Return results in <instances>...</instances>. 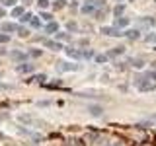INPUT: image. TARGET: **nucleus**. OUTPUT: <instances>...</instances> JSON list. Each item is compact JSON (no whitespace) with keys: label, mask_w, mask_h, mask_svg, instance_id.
Segmentation results:
<instances>
[{"label":"nucleus","mask_w":156,"mask_h":146,"mask_svg":"<svg viewBox=\"0 0 156 146\" xmlns=\"http://www.w3.org/2000/svg\"><path fill=\"white\" fill-rule=\"evenodd\" d=\"M58 72H68V70H78V64H70V62H58L57 64Z\"/></svg>","instance_id":"obj_1"},{"label":"nucleus","mask_w":156,"mask_h":146,"mask_svg":"<svg viewBox=\"0 0 156 146\" xmlns=\"http://www.w3.org/2000/svg\"><path fill=\"white\" fill-rule=\"evenodd\" d=\"M156 88V82H139V90L140 92H150V90H154Z\"/></svg>","instance_id":"obj_2"},{"label":"nucleus","mask_w":156,"mask_h":146,"mask_svg":"<svg viewBox=\"0 0 156 146\" xmlns=\"http://www.w3.org/2000/svg\"><path fill=\"white\" fill-rule=\"evenodd\" d=\"M18 72H33V64H27V62H22V64L16 66Z\"/></svg>","instance_id":"obj_3"},{"label":"nucleus","mask_w":156,"mask_h":146,"mask_svg":"<svg viewBox=\"0 0 156 146\" xmlns=\"http://www.w3.org/2000/svg\"><path fill=\"white\" fill-rule=\"evenodd\" d=\"M45 31H47V33H57V31H58V23H57V22L47 23V26H45Z\"/></svg>","instance_id":"obj_4"},{"label":"nucleus","mask_w":156,"mask_h":146,"mask_svg":"<svg viewBox=\"0 0 156 146\" xmlns=\"http://www.w3.org/2000/svg\"><path fill=\"white\" fill-rule=\"evenodd\" d=\"M0 29H2L4 33H10V31H16V23H2V26H0Z\"/></svg>","instance_id":"obj_5"},{"label":"nucleus","mask_w":156,"mask_h":146,"mask_svg":"<svg viewBox=\"0 0 156 146\" xmlns=\"http://www.w3.org/2000/svg\"><path fill=\"white\" fill-rule=\"evenodd\" d=\"M123 35L129 37V39H139V31H136V29H127Z\"/></svg>","instance_id":"obj_6"},{"label":"nucleus","mask_w":156,"mask_h":146,"mask_svg":"<svg viewBox=\"0 0 156 146\" xmlns=\"http://www.w3.org/2000/svg\"><path fill=\"white\" fill-rule=\"evenodd\" d=\"M101 33H105V35H121V33H117L115 27H101Z\"/></svg>","instance_id":"obj_7"},{"label":"nucleus","mask_w":156,"mask_h":146,"mask_svg":"<svg viewBox=\"0 0 156 146\" xmlns=\"http://www.w3.org/2000/svg\"><path fill=\"white\" fill-rule=\"evenodd\" d=\"M66 55H68V57H72V58H80V57H82V53H80V51H76V49H66Z\"/></svg>","instance_id":"obj_8"},{"label":"nucleus","mask_w":156,"mask_h":146,"mask_svg":"<svg viewBox=\"0 0 156 146\" xmlns=\"http://www.w3.org/2000/svg\"><path fill=\"white\" fill-rule=\"evenodd\" d=\"M123 12H125V4H117V6L113 8V14H115L117 18H121V14H123Z\"/></svg>","instance_id":"obj_9"},{"label":"nucleus","mask_w":156,"mask_h":146,"mask_svg":"<svg viewBox=\"0 0 156 146\" xmlns=\"http://www.w3.org/2000/svg\"><path fill=\"white\" fill-rule=\"evenodd\" d=\"M150 26H154V19H152V18H144V19H140V27H150Z\"/></svg>","instance_id":"obj_10"},{"label":"nucleus","mask_w":156,"mask_h":146,"mask_svg":"<svg viewBox=\"0 0 156 146\" xmlns=\"http://www.w3.org/2000/svg\"><path fill=\"white\" fill-rule=\"evenodd\" d=\"M127 23H129V19H127V18H117V19H115V26H117V27H125Z\"/></svg>","instance_id":"obj_11"},{"label":"nucleus","mask_w":156,"mask_h":146,"mask_svg":"<svg viewBox=\"0 0 156 146\" xmlns=\"http://www.w3.org/2000/svg\"><path fill=\"white\" fill-rule=\"evenodd\" d=\"M90 113L96 115V117H100V115H101V107H100V105H92V107H90Z\"/></svg>","instance_id":"obj_12"},{"label":"nucleus","mask_w":156,"mask_h":146,"mask_svg":"<svg viewBox=\"0 0 156 146\" xmlns=\"http://www.w3.org/2000/svg\"><path fill=\"white\" fill-rule=\"evenodd\" d=\"M12 16H14V18H22V16H23V8L16 6V8L12 10Z\"/></svg>","instance_id":"obj_13"},{"label":"nucleus","mask_w":156,"mask_h":146,"mask_svg":"<svg viewBox=\"0 0 156 146\" xmlns=\"http://www.w3.org/2000/svg\"><path fill=\"white\" fill-rule=\"evenodd\" d=\"M45 45H47V47H51V49H55V51L62 49V47H61V43H57V41H45Z\"/></svg>","instance_id":"obj_14"},{"label":"nucleus","mask_w":156,"mask_h":146,"mask_svg":"<svg viewBox=\"0 0 156 146\" xmlns=\"http://www.w3.org/2000/svg\"><path fill=\"white\" fill-rule=\"evenodd\" d=\"M96 10V6H92V4H84V6H82V12L84 14H92Z\"/></svg>","instance_id":"obj_15"},{"label":"nucleus","mask_w":156,"mask_h":146,"mask_svg":"<svg viewBox=\"0 0 156 146\" xmlns=\"http://www.w3.org/2000/svg\"><path fill=\"white\" fill-rule=\"evenodd\" d=\"M123 53V47H115L111 53H107V57H115V55H121Z\"/></svg>","instance_id":"obj_16"},{"label":"nucleus","mask_w":156,"mask_h":146,"mask_svg":"<svg viewBox=\"0 0 156 146\" xmlns=\"http://www.w3.org/2000/svg\"><path fill=\"white\" fill-rule=\"evenodd\" d=\"M29 26H31V27H39V18L37 16H31V19H29Z\"/></svg>","instance_id":"obj_17"},{"label":"nucleus","mask_w":156,"mask_h":146,"mask_svg":"<svg viewBox=\"0 0 156 146\" xmlns=\"http://www.w3.org/2000/svg\"><path fill=\"white\" fill-rule=\"evenodd\" d=\"M57 39H58V41H68L70 35H68V33H57Z\"/></svg>","instance_id":"obj_18"},{"label":"nucleus","mask_w":156,"mask_h":146,"mask_svg":"<svg viewBox=\"0 0 156 146\" xmlns=\"http://www.w3.org/2000/svg\"><path fill=\"white\" fill-rule=\"evenodd\" d=\"M41 18L45 19L47 23H51V22H53V16H51V14H47V12H41Z\"/></svg>","instance_id":"obj_19"},{"label":"nucleus","mask_w":156,"mask_h":146,"mask_svg":"<svg viewBox=\"0 0 156 146\" xmlns=\"http://www.w3.org/2000/svg\"><path fill=\"white\" fill-rule=\"evenodd\" d=\"M37 4H39V8H47L51 2H49V0H37Z\"/></svg>","instance_id":"obj_20"},{"label":"nucleus","mask_w":156,"mask_h":146,"mask_svg":"<svg viewBox=\"0 0 156 146\" xmlns=\"http://www.w3.org/2000/svg\"><path fill=\"white\" fill-rule=\"evenodd\" d=\"M31 16H33V14H23V16H22V22H23V23H29Z\"/></svg>","instance_id":"obj_21"},{"label":"nucleus","mask_w":156,"mask_h":146,"mask_svg":"<svg viewBox=\"0 0 156 146\" xmlns=\"http://www.w3.org/2000/svg\"><path fill=\"white\" fill-rule=\"evenodd\" d=\"M107 61V55H98L96 57V62H105Z\"/></svg>","instance_id":"obj_22"},{"label":"nucleus","mask_w":156,"mask_h":146,"mask_svg":"<svg viewBox=\"0 0 156 146\" xmlns=\"http://www.w3.org/2000/svg\"><path fill=\"white\" fill-rule=\"evenodd\" d=\"M10 41V35H6V33H2L0 35V43H8Z\"/></svg>","instance_id":"obj_23"},{"label":"nucleus","mask_w":156,"mask_h":146,"mask_svg":"<svg viewBox=\"0 0 156 146\" xmlns=\"http://www.w3.org/2000/svg\"><path fill=\"white\" fill-rule=\"evenodd\" d=\"M88 4H92V6H101V0H88Z\"/></svg>","instance_id":"obj_24"},{"label":"nucleus","mask_w":156,"mask_h":146,"mask_svg":"<svg viewBox=\"0 0 156 146\" xmlns=\"http://www.w3.org/2000/svg\"><path fill=\"white\" fill-rule=\"evenodd\" d=\"M18 33H20L22 37H26V35H27V29H23V27H18Z\"/></svg>","instance_id":"obj_25"},{"label":"nucleus","mask_w":156,"mask_h":146,"mask_svg":"<svg viewBox=\"0 0 156 146\" xmlns=\"http://www.w3.org/2000/svg\"><path fill=\"white\" fill-rule=\"evenodd\" d=\"M2 4H6V6H14V4H16V0H2Z\"/></svg>","instance_id":"obj_26"},{"label":"nucleus","mask_w":156,"mask_h":146,"mask_svg":"<svg viewBox=\"0 0 156 146\" xmlns=\"http://www.w3.org/2000/svg\"><path fill=\"white\" fill-rule=\"evenodd\" d=\"M33 80H35V82H43V80H45V76H43V74H39V76L33 78Z\"/></svg>","instance_id":"obj_27"},{"label":"nucleus","mask_w":156,"mask_h":146,"mask_svg":"<svg viewBox=\"0 0 156 146\" xmlns=\"http://www.w3.org/2000/svg\"><path fill=\"white\" fill-rule=\"evenodd\" d=\"M12 57H14V58H23V55H22V53H18V51L12 53Z\"/></svg>","instance_id":"obj_28"},{"label":"nucleus","mask_w":156,"mask_h":146,"mask_svg":"<svg viewBox=\"0 0 156 146\" xmlns=\"http://www.w3.org/2000/svg\"><path fill=\"white\" fill-rule=\"evenodd\" d=\"M55 6L57 8H62V6H65V0H58V2H55Z\"/></svg>","instance_id":"obj_29"},{"label":"nucleus","mask_w":156,"mask_h":146,"mask_svg":"<svg viewBox=\"0 0 156 146\" xmlns=\"http://www.w3.org/2000/svg\"><path fill=\"white\" fill-rule=\"evenodd\" d=\"M146 41H156V35H148V37H146Z\"/></svg>","instance_id":"obj_30"},{"label":"nucleus","mask_w":156,"mask_h":146,"mask_svg":"<svg viewBox=\"0 0 156 146\" xmlns=\"http://www.w3.org/2000/svg\"><path fill=\"white\" fill-rule=\"evenodd\" d=\"M148 78H152V80H156V72H150V74H148Z\"/></svg>","instance_id":"obj_31"},{"label":"nucleus","mask_w":156,"mask_h":146,"mask_svg":"<svg viewBox=\"0 0 156 146\" xmlns=\"http://www.w3.org/2000/svg\"><path fill=\"white\" fill-rule=\"evenodd\" d=\"M4 16V8H0V18H2Z\"/></svg>","instance_id":"obj_32"},{"label":"nucleus","mask_w":156,"mask_h":146,"mask_svg":"<svg viewBox=\"0 0 156 146\" xmlns=\"http://www.w3.org/2000/svg\"><path fill=\"white\" fill-rule=\"evenodd\" d=\"M113 146H119V144H113Z\"/></svg>","instance_id":"obj_33"},{"label":"nucleus","mask_w":156,"mask_h":146,"mask_svg":"<svg viewBox=\"0 0 156 146\" xmlns=\"http://www.w3.org/2000/svg\"><path fill=\"white\" fill-rule=\"evenodd\" d=\"M154 51H156V47H154Z\"/></svg>","instance_id":"obj_34"}]
</instances>
